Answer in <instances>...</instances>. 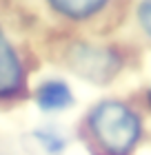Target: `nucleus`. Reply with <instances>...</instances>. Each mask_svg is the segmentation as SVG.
Instances as JSON below:
<instances>
[{
    "label": "nucleus",
    "instance_id": "obj_1",
    "mask_svg": "<svg viewBox=\"0 0 151 155\" xmlns=\"http://www.w3.org/2000/svg\"><path fill=\"white\" fill-rule=\"evenodd\" d=\"M89 126L111 155H127L140 135V122L131 109L120 102H102L89 115Z\"/></svg>",
    "mask_w": 151,
    "mask_h": 155
},
{
    "label": "nucleus",
    "instance_id": "obj_2",
    "mask_svg": "<svg viewBox=\"0 0 151 155\" xmlns=\"http://www.w3.org/2000/svg\"><path fill=\"white\" fill-rule=\"evenodd\" d=\"M20 82H22V69H20V60L9 40L0 31V95H9L18 91Z\"/></svg>",
    "mask_w": 151,
    "mask_h": 155
},
{
    "label": "nucleus",
    "instance_id": "obj_3",
    "mask_svg": "<svg viewBox=\"0 0 151 155\" xmlns=\"http://www.w3.org/2000/svg\"><path fill=\"white\" fill-rule=\"evenodd\" d=\"M71 91L64 82H45L38 89V104L45 111H60L71 104Z\"/></svg>",
    "mask_w": 151,
    "mask_h": 155
},
{
    "label": "nucleus",
    "instance_id": "obj_4",
    "mask_svg": "<svg viewBox=\"0 0 151 155\" xmlns=\"http://www.w3.org/2000/svg\"><path fill=\"white\" fill-rule=\"evenodd\" d=\"M49 2L69 18H87L96 13L107 0H49Z\"/></svg>",
    "mask_w": 151,
    "mask_h": 155
},
{
    "label": "nucleus",
    "instance_id": "obj_5",
    "mask_svg": "<svg viewBox=\"0 0 151 155\" xmlns=\"http://www.w3.org/2000/svg\"><path fill=\"white\" fill-rule=\"evenodd\" d=\"M138 18H140V25L149 36H151V0H145L138 9Z\"/></svg>",
    "mask_w": 151,
    "mask_h": 155
},
{
    "label": "nucleus",
    "instance_id": "obj_6",
    "mask_svg": "<svg viewBox=\"0 0 151 155\" xmlns=\"http://www.w3.org/2000/svg\"><path fill=\"white\" fill-rule=\"evenodd\" d=\"M149 102H151V91H149Z\"/></svg>",
    "mask_w": 151,
    "mask_h": 155
}]
</instances>
